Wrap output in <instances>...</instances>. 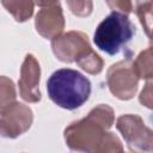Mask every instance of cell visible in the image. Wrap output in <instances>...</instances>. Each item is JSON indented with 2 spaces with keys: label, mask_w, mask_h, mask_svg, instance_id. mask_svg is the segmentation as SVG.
Masks as SVG:
<instances>
[{
  "label": "cell",
  "mask_w": 153,
  "mask_h": 153,
  "mask_svg": "<svg viewBox=\"0 0 153 153\" xmlns=\"http://www.w3.org/2000/svg\"><path fill=\"white\" fill-rule=\"evenodd\" d=\"M114 111L109 105L100 104L85 118L72 123L65 130L66 143L71 149L84 153H100L111 133Z\"/></svg>",
  "instance_id": "6da1fadb"
},
{
  "label": "cell",
  "mask_w": 153,
  "mask_h": 153,
  "mask_svg": "<svg viewBox=\"0 0 153 153\" xmlns=\"http://www.w3.org/2000/svg\"><path fill=\"white\" fill-rule=\"evenodd\" d=\"M47 91L49 98L57 106L75 110L90 98L91 82L75 69L60 68L49 76Z\"/></svg>",
  "instance_id": "7a4b0ae2"
},
{
  "label": "cell",
  "mask_w": 153,
  "mask_h": 153,
  "mask_svg": "<svg viewBox=\"0 0 153 153\" xmlns=\"http://www.w3.org/2000/svg\"><path fill=\"white\" fill-rule=\"evenodd\" d=\"M55 56L63 62H76L91 74H98L103 69V61L88 44L87 36L79 31H69L51 39Z\"/></svg>",
  "instance_id": "3957f363"
},
{
  "label": "cell",
  "mask_w": 153,
  "mask_h": 153,
  "mask_svg": "<svg viewBox=\"0 0 153 153\" xmlns=\"http://www.w3.org/2000/svg\"><path fill=\"white\" fill-rule=\"evenodd\" d=\"M135 32V26L128 14L112 10L98 24L93 35V42L102 51L116 55L127 47Z\"/></svg>",
  "instance_id": "277c9868"
},
{
  "label": "cell",
  "mask_w": 153,
  "mask_h": 153,
  "mask_svg": "<svg viewBox=\"0 0 153 153\" xmlns=\"http://www.w3.org/2000/svg\"><path fill=\"white\" fill-rule=\"evenodd\" d=\"M116 127L135 153L153 152V130L145 126L140 116L123 115L118 117Z\"/></svg>",
  "instance_id": "5b68a950"
},
{
  "label": "cell",
  "mask_w": 153,
  "mask_h": 153,
  "mask_svg": "<svg viewBox=\"0 0 153 153\" xmlns=\"http://www.w3.org/2000/svg\"><path fill=\"white\" fill-rule=\"evenodd\" d=\"M108 86L111 93L123 100L133 98L137 90L139 78L133 68L130 59L112 65L108 71Z\"/></svg>",
  "instance_id": "8992f818"
},
{
  "label": "cell",
  "mask_w": 153,
  "mask_h": 153,
  "mask_svg": "<svg viewBox=\"0 0 153 153\" xmlns=\"http://www.w3.org/2000/svg\"><path fill=\"white\" fill-rule=\"evenodd\" d=\"M32 123V111L24 104L12 102L1 106V135L5 137H17L30 128Z\"/></svg>",
  "instance_id": "52a82bcc"
},
{
  "label": "cell",
  "mask_w": 153,
  "mask_h": 153,
  "mask_svg": "<svg viewBox=\"0 0 153 153\" xmlns=\"http://www.w3.org/2000/svg\"><path fill=\"white\" fill-rule=\"evenodd\" d=\"M41 10L36 16V30L45 38H55L65 26L60 2H38Z\"/></svg>",
  "instance_id": "ba28073f"
},
{
  "label": "cell",
  "mask_w": 153,
  "mask_h": 153,
  "mask_svg": "<svg viewBox=\"0 0 153 153\" xmlns=\"http://www.w3.org/2000/svg\"><path fill=\"white\" fill-rule=\"evenodd\" d=\"M39 65L33 55L27 54L20 69L19 79V93L26 102L36 103L41 99V92L38 90L39 84Z\"/></svg>",
  "instance_id": "9c48e42d"
},
{
  "label": "cell",
  "mask_w": 153,
  "mask_h": 153,
  "mask_svg": "<svg viewBox=\"0 0 153 153\" xmlns=\"http://www.w3.org/2000/svg\"><path fill=\"white\" fill-rule=\"evenodd\" d=\"M133 68L137 78L153 79V47L141 51L135 61H133Z\"/></svg>",
  "instance_id": "30bf717a"
},
{
  "label": "cell",
  "mask_w": 153,
  "mask_h": 153,
  "mask_svg": "<svg viewBox=\"0 0 153 153\" xmlns=\"http://www.w3.org/2000/svg\"><path fill=\"white\" fill-rule=\"evenodd\" d=\"M135 5L136 14L145 32L149 37V39L153 41V1H140Z\"/></svg>",
  "instance_id": "8fae6325"
},
{
  "label": "cell",
  "mask_w": 153,
  "mask_h": 153,
  "mask_svg": "<svg viewBox=\"0 0 153 153\" xmlns=\"http://www.w3.org/2000/svg\"><path fill=\"white\" fill-rule=\"evenodd\" d=\"M2 5L7 7V11L11 12L17 22H25L27 18L31 17L33 12V2L30 1H14V2H7L2 1Z\"/></svg>",
  "instance_id": "7c38bea8"
},
{
  "label": "cell",
  "mask_w": 153,
  "mask_h": 153,
  "mask_svg": "<svg viewBox=\"0 0 153 153\" xmlns=\"http://www.w3.org/2000/svg\"><path fill=\"white\" fill-rule=\"evenodd\" d=\"M139 100L142 105L153 110V82H147L140 93Z\"/></svg>",
  "instance_id": "4fadbf2b"
}]
</instances>
